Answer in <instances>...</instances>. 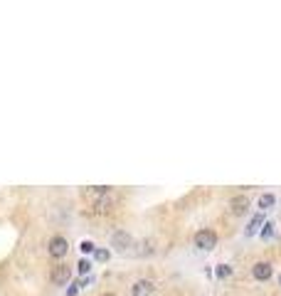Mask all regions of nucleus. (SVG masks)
<instances>
[{
    "label": "nucleus",
    "instance_id": "f257e3e1",
    "mask_svg": "<svg viewBox=\"0 0 281 296\" xmlns=\"http://www.w3.org/2000/svg\"><path fill=\"white\" fill-rule=\"evenodd\" d=\"M195 247L198 249H205V252H210L217 247V232L214 229H200V232H195Z\"/></svg>",
    "mask_w": 281,
    "mask_h": 296
},
{
    "label": "nucleus",
    "instance_id": "f03ea898",
    "mask_svg": "<svg viewBox=\"0 0 281 296\" xmlns=\"http://www.w3.org/2000/svg\"><path fill=\"white\" fill-rule=\"evenodd\" d=\"M50 279H52V284H57V287H65V284H70L71 267H70V264H57V267H52V274H50Z\"/></svg>",
    "mask_w": 281,
    "mask_h": 296
},
{
    "label": "nucleus",
    "instance_id": "7ed1b4c3",
    "mask_svg": "<svg viewBox=\"0 0 281 296\" xmlns=\"http://www.w3.org/2000/svg\"><path fill=\"white\" fill-rule=\"evenodd\" d=\"M131 244H134V239H131V234H129L126 229H116V232L111 234V247H114L116 252H126Z\"/></svg>",
    "mask_w": 281,
    "mask_h": 296
},
{
    "label": "nucleus",
    "instance_id": "20e7f679",
    "mask_svg": "<svg viewBox=\"0 0 281 296\" xmlns=\"http://www.w3.org/2000/svg\"><path fill=\"white\" fill-rule=\"evenodd\" d=\"M67 252H70V242H67L62 234H57V237L50 239V254H52L55 259H62Z\"/></svg>",
    "mask_w": 281,
    "mask_h": 296
},
{
    "label": "nucleus",
    "instance_id": "39448f33",
    "mask_svg": "<svg viewBox=\"0 0 281 296\" xmlns=\"http://www.w3.org/2000/svg\"><path fill=\"white\" fill-rule=\"evenodd\" d=\"M272 274H274V269H272L269 262H257V264L252 267V277H254L257 282H269Z\"/></svg>",
    "mask_w": 281,
    "mask_h": 296
},
{
    "label": "nucleus",
    "instance_id": "423d86ee",
    "mask_svg": "<svg viewBox=\"0 0 281 296\" xmlns=\"http://www.w3.org/2000/svg\"><path fill=\"white\" fill-rule=\"evenodd\" d=\"M229 210H232V215H244L249 210V195H234L229 200Z\"/></svg>",
    "mask_w": 281,
    "mask_h": 296
},
{
    "label": "nucleus",
    "instance_id": "0eeeda50",
    "mask_svg": "<svg viewBox=\"0 0 281 296\" xmlns=\"http://www.w3.org/2000/svg\"><path fill=\"white\" fill-rule=\"evenodd\" d=\"M153 292H155V284L150 279H139L131 287V296H153Z\"/></svg>",
    "mask_w": 281,
    "mask_h": 296
},
{
    "label": "nucleus",
    "instance_id": "6e6552de",
    "mask_svg": "<svg viewBox=\"0 0 281 296\" xmlns=\"http://www.w3.org/2000/svg\"><path fill=\"white\" fill-rule=\"evenodd\" d=\"M259 224H264V215H262V213H257V215L252 218L249 227L244 229V234H247V237H254V234H257V229H259Z\"/></svg>",
    "mask_w": 281,
    "mask_h": 296
},
{
    "label": "nucleus",
    "instance_id": "1a4fd4ad",
    "mask_svg": "<svg viewBox=\"0 0 281 296\" xmlns=\"http://www.w3.org/2000/svg\"><path fill=\"white\" fill-rule=\"evenodd\" d=\"M274 203H277V198H274L272 193H264V195H259V200H257V205H259V210H262V213H264V210H269Z\"/></svg>",
    "mask_w": 281,
    "mask_h": 296
},
{
    "label": "nucleus",
    "instance_id": "9d476101",
    "mask_svg": "<svg viewBox=\"0 0 281 296\" xmlns=\"http://www.w3.org/2000/svg\"><path fill=\"white\" fill-rule=\"evenodd\" d=\"M229 277H232V267L224 264V262L217 264V279H229Z\"/></svg>",
    "mask_w": 281,
    "mask_h": 296
},
{
    "label": "nucleus",
    "instance_id": "9b49d317",
    "mask_svg": "<svg viewBox=\"0 0 281 296\" xmlns=\"http://www.w3.org/2000/svg\"><path fill=\"white\" fill-rule=\"evenodd\" d=\"M79 249H81L84 254H94V252H96V244H94L91 239H84V242L79 244Z\"/></svg>",
    "mask_w": 281,
    "mask_h": 296
},
{
    "label": "nucleus",
    "instance_id": "f8f14e48",
    "mask_svg": "<svg viewBox=\"0 0 281 296\" xmlns=\"http://www.w3.org/2000/svg\"><path fill=\"white\" fill-rule=\"evenodd\" d=\"M262 237H264V239L274 237V224H272V222H264V224H262Z\"/></svg>",
    "mask_w": 281,
    "mask_h": 296
},
{
    "label": "nucleus",
    "instance_id": "ddd939ff",
    "mask_svg": "<svg viewBox=\"0 0 281 296\" xmlns=\"http://www.w3.org/2000/svg\"><path fill=\"white\" fill-rule=\"evenodd\" d=\"M76 269H79V274H89V272H91V262H89V259H79Z\"/></svg>",
    "mask_w": 281,
    "mask_h": 296
},
{
    "label": "nucleus",
    "instance_id": "4468645a",
    "mask_svg": "<svg viewBox=\"0 0 281 296\" xmlns=\"http://www.w3.org/2000/svg\"><path fill=\"white\" fill-rule=\"evenodd\" d=\"M109 257H111L109 249H96V252H94V259H96V262H106Z\"/></svg>",
    "mask_w": 281,
    "mask_h": 296
},
{
    "label": "nucleus",
    "instance_id": "2eb2a0df",
    "mask_svg": "<svg viewBox=\"0 0 281 296\" xmlns=\"http://www.w3.org/2000/svg\"><path fill=\"white\" fill-rule=\"evenodd\" d=\"M76 292H79V284H71L70 289H67V296H76Z\"/></svg>",
    "mask_w": 281,
    "mask_h": 296
},
{
    "label": "nucleus",
    "instance_id": "dca6fc26",
    "mask_svg": "<svg viewBox=\"0 0 281 296\" xmlns=\"http://www.w3.org/2000/svg\"><path fill=\"white\" fill-rule=\"evenodd\" d=\"M101 296H116V294H111V292H109V294H101Z\"/></svg>",
    "mask_w": 281,
    "mask_h": 296
},
{
    "label": "nucleus",
    "instance_id": "f3484780",
    "mask_svg": "<svg viewBox=\"0 0 281 296\" xmlns=\"http://www.w3.org/2000/svg\"><path fill=\"white\" fill-rule=\"evenodd\" d=\"M279 284H281V277H279Z\"/></svg>",
    "mask_w": 281,
    "mask_h": 296
}]
</instances>
